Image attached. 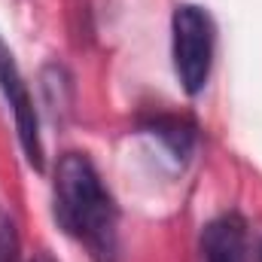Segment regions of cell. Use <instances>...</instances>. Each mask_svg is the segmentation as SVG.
Instances as JSON below:
<instances>
[{
	"mask_svg": "<svg viewBox=\"0 0 262 262\" xmlns=\"http://www.w3.org/2000/svg\"><path fill=\"white\" fill-rule=\"evenodd\" d=\"M55 220L95 262L119 259V207L85 152H64L55 165Z\"/></svg>",
	"mask_w": 262,
	"mask_h": 262,
	"instance_id": "1",
	"label": "cell"
},
{
	"mask_svg": "<svg viewBox=\"0 0 262 262\" xmlns=\"http://www.w3.org/2000/svg\"><path fill=\"white\" fill-rule=\"evenodd\" d=\"M213 46H216V28L204 6L180 3L171 15V52L174 70L186 95L204 92L213 67Z\"/></svg>",
	"mask_w": 262,
	"mask_h": 262,
	"instance_id": "2",
	"label": "cell"
},
{
	"mask_svg": "<svg viewBox=\"0 0 262 262\" xmlns=\"http://www.w3.org/2000/svg\"><path fill=\"white\" fill-rule=\"evenodd\" d=\"M0 92L12 110V119H15V131H18V143H21V152L28 159V165L34 171H43L46 162H43V137H40V116H37V107L31 101V89L18 70V61L12 55V49L3 43L0 37Z\"/></svg>",
	"mask_w": 262,
	"mask_h": 262,
	"instance_id": "3",
	"label": "cell"
},
{
	"mask_svg": "<svg viewBox=\"0 0 262 262\" xmlns=\"http://www.w3.org/2000/svg\"><path fill=\"white\" fill-rule=\"evenodd\" d=\"M201 262H250L247 223L238 213H223L204 226Z\"/></svg>",
	"mask_w": 262,
	"mask_h": 262,
	"instance_id": "4",
	"label": "cell"
},
{
	"mask_svg": "<svg viewBox=\"0 0 262 262\" xmlns=\"http://www.w3.org/2000/svg\"><path fill=\"white\" fill-rule=\"evenodd\" d=\"M149 131L177 156V159H186L195 146V125L189 119H180V116H156L149 122Z\"/></svg>",
	"mask_w": 262,
	"mask_h": 262,
	"instance_id": "5",
	"label": "cell"
},
{
	"mask_svg": "<svg viewBox=\"0 0 262 262\" xmlns=\"http://www.w3.org/2000/svg\"><path fill=\"white\" fill-rule=\"evenodd\" d=\"M31 262H55V259H52V256H49V253L43 250V253H37V256H34V259H31Z\"/></svg>",
	"mask_w": 262,
	"mask_h": 262,
	"instance_id": "6",
	"label": "cell"
}]
</instances>
